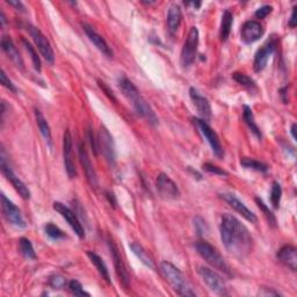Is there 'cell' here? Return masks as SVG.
<instances>
[{
    "mask_svg": "<svg viewBox=\"0 0 297 297\" xmlns=\"http://www.w3.org/2000/svg\"><path fill=\"white\" fill-rule=\"evenodd\" d=\"M194 226H195L196 232H198L200 236H204V234H207L208 231H209V227H208L207 222L204 221L202 217H200V216H196V217L194 218Z\"/></svg>",
    "mask_w": 297,
    "mask_h": 297,
    "instance_id": "obj_37",
    "label": "cell"
},
{
    "mask_svg": "<svg viewBox=\"0 0 297 297\" xmlns=\"http://www.w3.org/2000/svg\"><path fill=\"white\" fill-rule=\"evenodd\" d=\"M22 43H24L25 48H26V50H27V52L29 53L30 58H32L33 65H34V69H35V70H36L37 72H41V69H42V68H41V60H40V57H38V55H37L36 50L34 49L33 45L30 44L28 41L25 40V38H22Z\"/></svg>",
    "mask_w": 297,
    "mask_h": 297,
    "instance_id": "obj_33",
    "label": "cell"
},
{
    "mask_svg": "<svg viewBox=\"0 0 297 297\" xmlns=\"http://www.w3.org/2000/svg\"><path fill=\"white\" fill-rule=\"evenodd\" d=\"M34 113H35L36 123H37L38 129H40V131H41L42 136H43L44 140L48 142V144L51 146V130H50V127L48 125L47 120H45L44 115L42 114L41 110L37 109V108H35Z\"/></svg>",
    "mask_w": 297,
    "mask_h": 297,
    "instance_id": "obj_28",
    "label": "cell"
},
{
    "mask_svg": "<svg viewBox=\"0 0 297 297\" xmlns=\"http://www.w3.org/2000/svg\"><path fill=\"white\" fill-rule=\"evenodd\" d=\"M275 47H276L275 38H271V40H268L259 50H258L253 62L254 71L261 72L262 70H264L266 65H267L268 63L269 57H271V55L274 52V50H275Z\"/></svg>",
    "mask_w": 297,
    "mask_h": 297,
    "instance_id": "obj_18",
    "label": "cell"
},
{
    "mask_svg": "<svg viewBox=\"0 0 297 297\" xmlns=\"http://www.w3.org/2000/svg\"><path fill=\"white\" fill-rule=\"evenodd\" d=\"M0 166H2V171L4 173V175H5L6 179L12 184V186L15 188V191L19 193V195H20L24 200H29L30 192L28 190V187H27L26 185L14 174L12 168L10 167V165L6 160V152L4 148L2 149V155H0Z\"/></svg>",
    "mask_w": 297,
    "mask_h": 297,
    "instance_id": "obj_7",
    "label": "cell"
},
{
    "mask_svg": "<svg viewBox=\"0 0 297 297\" xmlns=\"http://www.w3.org/2000/svg\"><path fill=\"white\" fill-rule=\"evenodd\" d=\"M181 19H183V14H181L180 7L176 5H172L169 7L167 13V29L169 33L174 34L178 30L181 24Z\"/></svg>",
    "mask_w": 297,
    "mask_h": 297,
    "instance_id": "obj_24",
    "label": "cell"
},
{
    "mask_svg": "<svg viewBox=\"0 0 297 297\" xmlns=\"http://www.w3.org/2000/svg\"><path fill=\"white\" fill-rule=\"evenodd\" d=\"M106 194H107L106 196H107V198H108V200H109V202H110L111 204H113V206L115 207V204H116V201H115V196H114L113 193H110V192H107Z\"/></svg>",
    "mask_w": 297,
    "mask_h": 297,
    "instance_id": "obj_48",
    "label": "cell"
},
{
    "mask_svg": "<svg viewBox=\"0 0 297 297\" xmlns=\"http://www.w3.org/2000/svg\"><path fill=\"white\" fill-rule=\"evenodd\" d=\"M203 169L204 171H207V172H209V173H214V174H217V175H227V172L226 171H224V169L223 168H221V167H218V166H216V165H214V164H211V163H206V164H203Z\"/></svg>",
    "mask_w": 297,
    "mask_h": 297,
    "instance_id": "obj_40",
    "label": "cell"
},
{
    "mask_svg": "<svg viewBox=\"0 0 297 297\" xmlns=\"http://www.w3.org/2000/svg\"><path fill=\"white\" fill-rule=\"evenodd\" d=\"M198 45H199V30L196 27H192L188 36L185 41L183 50H181L180 62L184 68H190L194 63L198 53Z\"/></svg>",
    "mask_w": 297,
    "mask_h": 297,
    "instance_id": "obj_5",
    "label": "cell"
},
{
    "mask_svg": "<svg viewBox=\"0 0 297 297\" xmlns=\"http://www.w3.org/2000/svg\"><path fill=\"white\" fill-rule=\"evenodd\" d=\"M27 30H28L30 36H32L33 41L35 42L38 51L41 52V55L44 57V60L48 62L49 64H53L55 61V55H53V50L51 48V44L43 33L41 32L37 27H34L32 25H27Z\"/></svg>",
    "mask_w": 297,
    "mask_h": 297,
    "instance_id": "obj_8",
    "label": "cell"
},
{
    "mask_svg": "<svg viewBox=\"0 0 297 297\" xmlns=\"http://www.w3.org/2000/svg\"><path fill=\"white\" fill-rule=\"evenodd\" d=\"M219 198L229 204L233 210H236L238 214H241L245 219H248L249 222L257 223L258 218L256 214L252 213V211L245 206L244 202H242L236 195L231 194V193H221V194H219Z\"/></svg>",
    "mask_w": 297,
    "mask_h": 297,
    "instance_id": "obj_16",
    "label": "cell"
},
{
    "mask_svg": "<svg viewBox=\"0 0 297 297\" xmlns=\"http://www.w3.org/2000/svg\"><path fill=\"white\" fill-rule=\"evenodd\" d=\"M130 249L134 252L135 256H136L138 259H140L143 264L146 266V267H149L151 269H156V265H155V261H153V259H152V257L150 256L148 252H146L142 245H140L136 242H134L130 244Z\"/></svg>",
    "mask_w": 297,
    "mask_h": 297,
    "instance_id": "obj_25",
    "label": "cell"
},
{
    "mask_svg": "<svg viewBox=\"0 0 297 297\" xmlns=\"http://www.w3.org/2000/svg\"><path fill=\"white\" fill-rule=\"evenodd\" d=\"M193 122H194L195 127L201 133L202 136L209 143L215 156L217 158H223V156H224V150L222 148L221 141H219L217 134L208 125V122L203 121L202 118H193Z\"/></svg>",
    "mask_w": 297,
    "mask_h": 297,
    "instance_id": "obj_6",
    "label": "cell"
},
{
    "mask_svg": "<svg viewBox=\"0 0 297 297\" xmlns=\"http://www.w3.org/2000/svg\"><path fill=\"white\" fill-rule=\"evenodd\" d=\"M87 257L90 258V260L92 261V264H93L95 266V268L98 269V272L100 275H101V277L103 280L106 281L107 283H110V275H109V272H108L107 269V266L105 262H103V260L101 259V257L98 256V254L92 252V251H90V252H87Z\"/></svg>",
    "mask_w": 297,
    "mask_h": 297,
    "instance_id": "obj_26",
    "label": "cell"
},
{
    "mask_svg": "<svg viewBox=\"0 0 297 297\" xmlns=\"http://www.w3.org/2000/svg\"><path fill=\"white\" fill-rule=\"evenodd\" d=\"M49 284L53 289H63L67 285V280L61 275H53L49 279Z\"/></svg>",
    "mask_w": 297,
    "mask_h": 297,
    "instance_id": "obj_39",
    "label": "cell"
},
{
    "mask_svg": "<svg viewBox=\"0 0 297 297\" xmlns=\"http://www.w3.org/2000/svg\"><path fill=\"white\" fill-rule=\"evenodd\" d=\"M69 289H70L72 294H75L76 296H90L88 292L84 290L82 283L77 280H71L69 282Z\"/></svg>",
    "mask_w": 297,
    "mask_h": 297,
    "instance_id": "obj_38",
    "label": "cell"
},
{
    "mask_svg": "<svg viewBox=\"0 0 297 297\" xmlns=\"http://www.w3.org/2000/svg\"><path fill=\"white\" fill-rule=\"evenodd\" d=\"M63 155H64V165L69 178H76L77 168L75 164V155H73V142L71 133L67 130L63 137Z\"/></svg>",
    "mask_w": 297,
    "mask_h": 297,
    "instance_id": "obj_14",
    "label": "cell"
},
{
    "mask_svg": "<svg viewBox=\"0 0 297 297\" xmlns=\"http://www.w3.org/2000/svg\"><path fill=\"white\" fill-rule=\"evenodd\" d=\"M0 80H2L3 86H5L6 88H9V90L12 91V92H17V88H15L13 83L11 82V80L9 78H7L6 72L4 71V70L2 71V75H0Z\"/></svg>",
    "mask_w": 297,
    "mask_h": 297,
    "instance_id": "obj_43",
    "label": "cell"
},
{
    "mask_svg": "<svg viewBox=\"0 0 297 297\" xmlns=\"http://www.w3.org/2000/svg\"><path fill=\"white\" fill-rule=\"evenodd\" d=\"M256 202L258 204V207H259V209L266 216V218L268 219L269 224H271L272 226H275L276 225V218H275V216H274V214L272 213V210H269V208L266 206V204L264 203V201H262L261 199L256 198Z\"/></svg>",
    "mask_w": 297,
    "mask_h": 297,
    "instance_id": "obj_35",
    "label": "cell"
},
{
    "mask_svg": "<svg viewBox=\"0 0 297 297\" xmlns=\"http://www.w3.org/2000/svg\"><path fill=\"white\" fill-rule=\"evenodd\" d=\"M241 164L242 166H244L245 168H250V169H254V171L258 172H267L268 171V166L261 161L253 159V158H242L241 159Z\"/></svg>",
    "mask_w": 297,
    "mask_h": 297,
    "instance_id": "obj_30",
    "label": "cell"
},
{
    "mask_svg": "<svg viewBox=\"0 0 297 297\" xmlns=\"http://www.w3.org/2000/svg\"><path fill=\"white\" fill-rule=\"evenodd\" d=\"M0 15H2V18H0V20H2V26H4L6 24V18H5V14H4L3 11L0 12Z\"/></svg>",
    "mask_w": 297,
    "mask_h": 297,
    "instance_id": "obj_50",
    "label": "cell"
},
{
    "mask_svg": "<svg viewBox=\"0 0 297 297\" xmlns=\"http://www.w3.org/2000/svg\"><path fill=\"white\" fill-rule=\"evenodd\" d=\"M19 246H20V252L22 253V256L27 258V259H36V253L35 251H34L33 244L30 243L29 239L20 238V241H19Z\"/></svg>",
    "mask_w": 297,
    "mask_h": 297,
    "instance_id": "obj_31",
    "label": "cell"
},
{
    "mask_svg": "<svg viewBox=\"0 0 297 297\" xmlns=\"http://www.w3.org/2000/svg\"><path fill=\"white\" fill-rule=\"evenodd\" d=\"M264 33L265 30L262 28L260 22L256 20H250L243 25L241 30V37L244 43L252 44L258 40H260V37H262Z\"/></svg>",
    "mask_w": 297,
    "mask_h": 297,
    "instance_id": "obj_17",
    "label": "cell"
},
{
    "mask_svg": "<svg viewBox=\"0 0 297 297\" xmlns=\"http://www.w3.org/2000/svg\"><path fill=\"white\" fill-rule=\"evenodd\" d=\"M108 246H109V250H110V254H111V258H113L114 260V266H115V272H116L118 279H120V282L122 283L125 289H128L129 285H130V276H129V273L127 271V267L125 265V262H123V259L121 257V254H120V251L117 249L116 244H115L113 239H108Z\"/></svg>",
    "mask_w": 297,
    "mask_h": 297,
    "instance_id": "obj_10",
    "label": "cell"
},
{
    "mask_svg": "<svg viewBox=\"0 0 297 297\" xmlns=\"http://www.w3.org/2000/svg\"><path fill=\"white\" fill-rule=\"evenodd\" d=\"M219 232H221V239L225 249L236 257L244 258L252 250V236L249 232L248 227L234 216L230 214L222 216Z\"/></svg>",
    "mask_w": 297,
    "mask_h": 297,
    "instance_id": "obj_1",
    "label": "cell"
},
{
    "mask_svg": "<svg viewBox=\"0 0 297 297\" xmlns=\"http://www.w3.org/2000/svg\"><path fill=\"white\" fill-rule=\"evenodd\" d=\"M277 259L291 271H296L297 268V253L296 249L291 245H284L277 251Z\"/></svg>",
    "mask_w": 297,
    "mask_h": 297,
    "instance_id": "obj_22",
    "label": "cell"
},
{
    "mask_svg": "<svg viewBox=\"0 0 297 297\" xmlns=\"http://www.w3.org/2000/svg\"><path fill=\"white\" fill-rule=\"evenodd\" d=\"M98 84H99L100 88H101V90H102L103 92H105V93H106V95L108 96V98H109L110 100H113V101H116V99H115L114 93L109 90V88H108V86H107V85H106L105 83L101 82V80H98Z\"/></svg>",
    "mask_w": 297,
    "mask_h": 297,
    "instance_id": "obj_44",
    "label": "cell"
},
{
    "mask_svg": "<svg viewBox=\"0 0 297 297\" xmlns=\"http://www.w3.org/2000/svg\"><path fill=\"white\" fill-rule=\"evenodd\" d=\"M99 149H101L103 156L106 157V159L110 165L115 163V158H116V153H115V144L113 136H111L109 131L106 127L101 126V128L99 130Z\"/></svg>",
    "mask_w": 297,
    "mask_h": 297,
    "instance_id": "obj_15",
    "label": "cell"
},
{
    "mask_svg": "<svg viewBox=\"0 0 297 297\" xmlns=\"http://www.w3.org/2000/svg\"><path fill=\"white\" fill-rule=\"evenodd\" d=\"M79 159H80V163L83 165V168L85 173H86V178L88 180V183L93 188H95L98 186V178H96V173H95V169L93 167V165H92V161H91V158L88 156L87 153V150L85 149V145L83 143H80L79 144Z\"/></svg>",
    "mask_w": 297,
    "mask_h": 297,
    "instance_id": "obj_20",
    "label": "cell"
},
{
    "mask_svg": "<svg viewBox=\"0 0 297 297\" xmlns=\"http://www.w3.org/2000/svg\"><path fill=\"white\" fill-rule=\"evenodd\" d=\"M156 187L160 198L165 200H176L180 196V191L176 184L168 175L160 173L156 180Z\"/></svg>",
    "mask_w": 297,
    "mask_h": 297,
    "instance_id": "obj_12",
    "label": "cell"
},
{
    "mask_svg": "<svg viewBox=\"0 0 297 297\" xmlns=\"http://www.w3.org/2000/svg\"><path fill=\"white\" fill-rule=\"evenodd\" d=\"M7 4H9V5H11V6L15 7L17 10H20L21 12H24L25 11V6L21 2H7Z\"/></svg>",
    "mask_w": 297,
    "mask_h": 297,
    "instance_id": "obj_46",
    "label": "cell"
},
{
    "mask_svg": "<svg viewBox=\"0 0 297 297\" xmlns=\"http://www.w3.org/2000/svg\"><path fill=\"white\" fill-rule=\"evenodd\" d=\"M198 272L203 282L208 285L211 291L218 295H226V284L219 274L204 266H200Z\"/></svg>",
    "mask_w": 297,
    "mask_h": 297,
    "instance_id": "obj_9",
    "label": "cell"
},
{
    "mask_svg": "<svg viewBox=\"0 0 297 297\" xmlns=\"http://www.w3.org/2000/svg\"><path fill=\"white\" fill-rule=\"evenodd\" d=\"M196 252L201 256L211 267H214L217 271L226 274V275H231L229 266L224 260V258L221 256V253L216 250L213 245H210L209 243L201 241L198 242L195 244Z\"/></svg>",
    "mask_w": 297,
    "mask_h": 297,
    "instance_id": "obj_4",
    "label": "cell"
},
{
    "mask_svg": "<svg viewBox=\"0 0 297 297\" xmlns=\"http://www.w3.org/2000/svg\"><path fill=\"white\" fill-rule=\"evenodd\" d=\"M281 198H282V188H281V185L279 183L274 181L271 191V202L274 209H277L280 207Z\"/></svg>",
    "mask_w": 297,
    "mask_h": 297,
    "instance_id": "obj_34",
    "label": "cell"
},
{
    "mask_svg": "<svg viewBox=\"0 0 297 297\" xmlns=\"http://www.w3.org/2000/svg\"><path fill=\"white\" fill-rule=\"evenodd\" d=\"M117 85L118 88L122 92V94L125 95L127 100L133 105L136 113L144 120H146L150 125L156 126L158 123V117L156 113L153 111L151 106L149 105V102L143 98V95L140 93V91L137 90V87L135 86L133 82L127 78L126 76H121L118 78Z\"/></svg>",
    "mask_w": 297,
    "mask_h": 297,
    "instance_id": "obj_2",
    "label": "cell"
},
{
    "mask_svg": "<svg viewBox=\"0 0 297 297\" xmlns=\"http://www.w3.org/2000/svg\"><path fill=\"white\" fill-rule=\"evenodd\" d=\"M272 6L269 5H264L261 6L260 9H258L256 11V13H254V15H256V18L258 19H265L267 15L272 12Z\"/></svg>",
    "mask_w": 297,
    "mask_h": 297,
    "instance_id": "obj_42",
    "label": "cell"
},
{
    "mask_svg": "<svg viewBox=\"0 0 297 297\" xmlns=\"http://www.w3.org/2000/svg\"><path fill=\"white\" fill-rule=\"evenodd\" d=\"M83 29H84V32L86 33L87 37L90 38V41L92 42V43H93L95 47L103 53V55L107 56V57H113V51H111L109 45L107 44L105 38H103L101 35H99V34L96 33L90 25L83 24Z\"/></svg>",
    "mask_w": 297,
    "mask_h": 297,
    "instance_id": "obj_21",
    "label": "cell"
},
{
    "mask_svg": "<svg viewBox=\"0 0 297 297\" xmlns=\"http://www.w3.org/2000/svg\"><path fill=\"white\" fill-rule=\"evenodd\" d=\"M87 135H88V138H90V143H91V146H92V150H93L94 155L98 156V152H99V142L96 140L94 134H93V130L92 128L88 129L87 131Z\"/></svg>",
    "mask_w": 297,
    "mask_h": 297,
    "instance_id": "obj_41",
    "label": "cell"
},
{
    "mask_svg": "<svg viewBox=\"0 0 297 297\" xmlns=\"http://www.w3.org/2000/svg\"><path fill=\"white\" fill-rule=\"evenodd\" d=\"M290 133H291L292 140H294V141H296V125H295V123H292V125H291V128H290Z\"/></svg>",
    "mask_w": 297,
    "mask_h": 297,
    "instance_id": "obj_49",
    "label": "cell"
},
{
    "mask_svg": "<svg viewBox=\"0 0 297 297\" xmlns=\"http://www.w3.org/2000/svg\"><path fill=\"white\" fill-rule=\"evenodd\" d=\"M296 7H294L292 9V12H291V15H290V19H289L288 21V26L290 27V28H295L296 25H297V19H296Z\"/></svg>",
    "mask_w": 297,
    "mask_h": 297,
    "instance_id": "obj_45",
    "label": "cell"
},
{
    "mask_svg": "<svg viewBox=\"0 0 297 297\" xmlns=\"http://www.w3.org/2000/svg\"><path fill=\"white\" fill-rule=\"evenodd\" d=\"M44 230L45 233H47L51 239H56L57 241V239L65 238V233L63 231H62L57 225L52 224V223H48V224L44 226Z\"/></svg>",
    "mask_w": 297,
    "mask_h": 297,
    "instance_id": "obj_36",
    "label": "cell"
},
{
    "mask_svg": "<svg viewBox=\"0 0 297 297\" xmlns=\"http://www.w3.org/2000/svg\"><path fill=\"white\" fill-rule=\"evenodd\" d=\"M159 269L167 282L171 284L172 288L176 291V294H179L180 296L190 297L196 296L195 291L193 290L190 282H188L187 277L184 275L183 272H181L178 267H175L171 262L163 261L159 266Z\"/></svg>",
    "mask_w": 297,
    "mask_h": 297,
    "instance_id": "obj_3",
    "label": "cell"
},
{
    "mask_svg": "<svg viewBox=\"0 0 297 297\" xmlns=\"http://www.w3.org/2000/svg\"><path fill=\"white\" fill-rule=\"evenodd\" d=\"M53 209H55L58 214H61L62 217L68 222V224L72 227V230L75 231L77 236H78L79 238L85 237V230L82 225V223L79 222L76 213H73L70 208L67 207L62 202H53Z\"/></svg>",
    "mask_w": 297,
    "mask_h": 297,
    "instance_id": "obj_13",
    "label": "cell"
},
{
    "mask_svg": "<svg viewBox=\"0 0 297 297\" xmlns=\"http://www.w3.org/2000/svg\"><path fill=\"white\" fill-rule=\"evenodd\" d=\"M260 295H264V296H271V295H273V296H280V294L277 291H274V290H268L267 288H264V291L262 292H260Z\"/></svg>",
    "mask_w": 297,
    "mask_h": 297,
    "instance_id": "obj_47",
    "label": "cell"
},
{
    "mask_svg": "<svg viewBox=\"0 0 297 297\" xmlns=\"http://www.w3.org/2000/svg\"><path fill=\"white\" fill-rule=\"evenodd\" d=\"M243 118H244V121L248 127L250 128V130L252 131V134L256 136L257 138H259L261 140L262 137V134L260 131V128L258 127V125L254 121V116H253V113H252V109H251V107L249 106H244L243 107Z\"/></svg>",
    "mask_w": 297,
    "mask_h": 297,
    "instance_id": "obj_29",
    "label": "cell"
},
{
    "mask_svg": "<svg viewBox=\"0 0 297 297\" xmlns=\"http://www.w3.org/2000/svg\"><path fill=\"white\" fill-rule=\"evenodd\" d=\"M190 96L192 99L193 105L195 106L196 110H198V113L200 114V116L202 117L203 121H209L211 117V106L209 101H208V99L200 94L198 90H195L194 87H191Z\"/></svg>",
    "mask_w": 297,
    "mask_h": 297,
    "instance_id": "obj_19",
    "label": "cell"
},
{
    "mask_svg": "<svg viewBox=\"0 0 297 297\" xmlns=\"http://www.w3.org/2000/svg\"><path fill=\"white\" fill-rule=\"evenodd\" d=\"M233 24V15L229 10L224 11L222 15V22H221V29H219V37L222 42H225L230 36L231 27Z\"/></svg>",
    "mask_w": 297,
    "mask_h": 297,
    "instance_id": "obj_27",
    "label": "cell"
},
{
    "mask_svg": "<svg viewBox=\"0 0 297 297\" xmlns=\"http://www.w3.org/2000/svg\"><path fill=\"white\" fill-rule=\"evenodd\" d=\"M233 79L234 82H237L239 85H242V86H244L248 88V90L252 91V90H257V85L256 82L249 77L248 75H245V73H242V72H234L233 75Z\"/></svg>",
    "mask_w": 297,
    "mask_h": 297,
    "instance_id": "obj_32",
    "label": "cell"
},
{
    "mask_svg": "<svg viewBox=\"0 0 297 297\" xmlns=\"http://www.w3.org/2000/svg\"><path fill=\"white\" fill-rule=\"evenodd\" d=\"M2 209H3V214L5 216V218L7 219V222L11 223V224L20 227V229H25L27 226L26 222L24 217H22L21 211L19 210V208L15 206V204L10 201L9 199L6 198L5 195L2 194Z\"/></svg>",
    "mask_w": 297,
    "mask_h": 297,
    "instance_id": "obj_11",
    "label": "cell"
},
{
    "mask_svg": "<svg viewBox=\"0 0 297 297\" xmlns=\"http://www.w3.org/2000/svg\"><path fill=\"white\" fill-rule=\"evenodd\" d=\"M2 49L4 50V52L6 53L7 57H9V58L15 64V67L24 70V61H22L20 53H19V51L17 50V47L14 45L12 38L7 35L3 36Z\"/></svg>",
    "mask_w": 297,
    "mask_h": 297,
    "instance_id": "obj_23",
    "label": "cell"
}]
</instances>
